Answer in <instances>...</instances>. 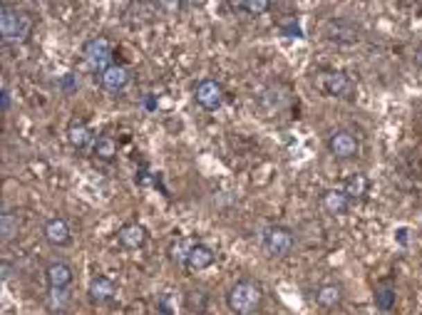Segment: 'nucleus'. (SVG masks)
Wrapping results in <instances>:
<instances>
[{"label":"nucleus","mask_w":422,"mask_h":315,"mask_svg":"<svg viewBox=\"0 0 422 315\" xmlns=\"http://www.w3.org/2000/svg\"><path fill=\"white\" fill-rule=\"evenodd\" d=\"M92 154L102 161H112L114 154H117V142H114L112 137H107V134H105V137H97L95 144H92Z\"/></svg>","instance_id":"obj_21"},{"label":"nucleus","mask_w":422,"mask_h":315,"mask_svg":"<svg viewBox=\"0 0 422 315\" xmlns=\"http://www.w3.org/2000/svg\"><path fill=\"white\" fill-rule=\"evenodd\" d=\"M60 87L65 89V92H72L78 84H75V78H72V75H65V78H62V82H60Z\"/></svg>","instance_id":"obj_26"},{"label":"nucleus","mask_w":422,"mask_h":315,"mask_svg":"<svg viewBox=\"0 0 422 315\" xmlns=\"http://www.w3.org/2000/svg\"><path fill=\"white\" fill-rule=\"evenodd\" d=\"M318 87L331 97H348L353 84L343 72H323L321 78H318Z\"/></svg>","instance_id":"obj_7"},{"label":"nucleus","mask_w":422,"mask_h":315,"mask_svg":"<svg viewBox=\"0 0 422 315\" xmlns=\"http://www.w3.org/2000/svg\"><path fill=\"white\" fill-rule=\"evenodd\" d=\"M343 191L348 194L351 199H360L368 194V179L363 177V174H353L348 181L343 184Z\"/></svg>","instance_id":"obj_22"},{"label":"nucleus","mask_w":422,"mask_h":315,"mask_svg":"<svg viewBox=\"0 0 422 315\" xmlns=\"http://www.w3.org/2000/svg\"><path fill=\"white\" fill-rule=\"evenodd\" d=\"M117 238L119 244L127 246V249H139V246H144V241H147V231H144V226H139V224H125V226L119 228Z\"/></svg>","instance_id":"obj_15"},{"label":"nucleus","mask_w":422,"mask_h":315,"mask_svg":"<svg viewBox=\"0 0 422 315\" xmlns=\"http://www.w3.org/2000/svg\"><path fill=\"white\" fill-rule=\"evenodd\" d=\"M0 109H3V112H8V109H10V92H8V89H3V92H0Z\"/></svg>","instance_id":"obj_25"},{"label":"nucleus","mask_w":422,"mask_h":315,"mask_svg":"<svg viewBox=\"0 0 422 315\" xmlns=\"http://www.w3.org/2000/svg\"><path fill=\"white\" fill-rule=\"evenodd\" d=\"M375 305L380 310H390L395 305V288L390 286H380L375 291Z\"/></svg>","instance_id":"obj_23"},{"label":"nucleus","mask_w":422,"mask_h":315,"mask_svg":"<svg viewBox=\"0 0 422 315\" xmlns=\"http://www.w3.org/2000/svg\"><path fill=\"white\" fill-rule=\"evenodd\" d=\"M42 233H45V241H48L50 246H55V249H62V246H67L72 241V233H70V226H67V221L58 219V216L45 224Z\"/></svg>","instance_id":"obj_8"},{"label":"nucleus","mask_w":422,"mask_h":315,"mask_svg":"<svg viewBox=\"0 0 422 315\" xmlns=\"http://www.w3.org/2000/svg\"><path fill=\"white\" fill-rule=\"evenodd\" d=\"M20 226H23V221H20V214H15V211H6L0 216V238H3V244H10L12 238L20 233Z\"/></svg>","instance_id":"obj_17"},{"label":"nucleus","mask_w":422,"mask_h":315,"mask_svg":"<svg viewBox=\"0 0 422 315\" xmlns=\"http://www.w3.org/2000/svg\"><path fill=\"white\" fill-rule=\"evenodd\" d=\"M67 139H70L72 147L82 149L92 142V132H89V127L85 125V122H72V125L67 127Z\"/></svg>","instance_id":"obj_20"},{"label":"nucleus","mask_w":422,"mask_h":315,"mask_svg":"<svg viewBox=\"0 0 422 315\" xmlns=\"http://www.w3.org/2000/svg\"><path fill=\"white\" fill-rule=\"evenodd\" d=\"M87 293L92 303H107V300L114 298V293H117V286H114L109 278H105V276H97V278L89 280Z\"/></svg>","instance_id":"obj_10"},{"label":"nucleus","mask_w":422,"mask_h":315,"mask_svg":"<svg viewBox=\"0 0 422 315\" xmlns=\"http://www.w3.org/2000/svg\"><path fill=\"white\" fill-rule=\"evenodd\" d=\"M261 286L254 280H238L231 291L226 293V305L234 315H254L261 308Z\"/></svg>","instance_id":"obj_1"},{"label":"nucleus","mask_w":422,"mask_h":315,"mask_svg":"<svg viewBox=\"0 0 422 315\" xmlns=\"http://www.w3.org/2000/svg\"><path fill=\"white\" fill-rule=\"evenodd\" d=\"M238 8H244V10H249V12H266L268 8H271V3L268 0H249V3H238Z\"/></svg>","instance_id":"obj_24"},{"label":"nucleus","mask_w":422,"mask_h":315,"mask_svg":"<svg viewBox=\"0 0 422 315\" xmlns=\"http://www.w3.org/2000/svg\"><path fill=\"white\" fill-rule=\"evenodd\" d=\"M328 152L338 159H353V156L360 154V142L348 129H338L328 137Z\"/></svg>","instance_id":"obj_5"},{"label":"nucleus","mask_w":422,"mask_h":315,"mask_svg":"<svg viewBox=\"0 0 422 315\" xmlns=\"http://www.w3.org/2000/svg\"><path fill=\"white\" fill-rule=\"evenodd\" d=\"M214 261H216L214 249H211V246H206V244H197L194 249H191L189 261H186V268H189V271H204V268H209Z\"/></svg>","instance_id":"obj_13"},{"label":"nucleus","mask_w":422,"mask_h":315,"mask_svg":"<svg viewBox=\"0 0 422 315\" xmlns=\"http://www.w3.org/2000/svg\"><path fill=\"white\" fill-rule=\"evenodd\" d=\"M194 246H197V241H191V238H177V241L169 246V258H172L174 263H179V266H186Z\"/></svg>","instance_id":"obj_19"},{"label":"nucleus","mask_w":422,"mask_h":315,"mask_svg":"<svg viewBox=\"0 0 422 315\" xmlns=\"http://www.w3.org/2000/svg\"><path fill=\"white\" fill-rule=\"evenodd\" d=\"M82 57L87 62V67L92 72H105L107 67H112V45H109L107 37H92V40L85 42Z\"/></svg>","instance_id":"obj_3"},{"label":"nucleus","mask_w":422,"mask_h":315,"mask_svg":"<svg viewBox=\"0 0 422 315\" xmlns=\"http://www.w3.org/2000/svg\"><path fill=\"white\" fill-rule=\"evenodd\" d=\"M30 33V18L23 10L12 6H3L0 8V37L6 42H15L23 40Z\"/></svg>","instance_id":"obj_2"},{"label":"nucleus","mask_w":422,"mask_h":315,"mask_svg":"<svg viewBox=\"0 0 422 315\" xmlns=\"http://www.w3.org/2000/svg\"><path fill=\"white\" fill-rule=\"evenodd\" d=\"M194 97H197V102L204 109L214 112V109H219L224 105V87L216 80H202L197 84V89H194Z\"/></svg>","instance_id":"obj_6"},{"label":"nucleus","mask_w":422,"mask_h":315,"mask_svg":"<svg viewBox=\"0 0 422 315\" xmlns=\"http://www.w3.org/2000/svg\"><path fill=\"white\" fill-rule=\"evenodd\" d=\"M281 28L285 30V33H291V35H296V37H301V28H298L296 23H281Z\"/></svg>","instance_id":"obj_27"},{"label":"nucleus","mask_w":422,"mask_h":315,"mask_svg":"<svg viewBox=\"0 0 422 315\" xmlns=\"http://www.w3.org/2000/svg\"><path fill=\"white\" fill-rule=\"evenodd\" d=\"M45 278H48L50 288H67L72 283V268L62 261L50 263L48 271H45Z\"/></svg>","instance_id":"obj_14"},{"label":"nucleus","mask_w":422,"mask_h":315,"mask_svg":"<svg viewBox=\"0 0 422 315\" xmlns=\"http://www.w3.org/2000/svg\"><path fill=\"white\" fill-rule=\"evenodd\" d=\"M100 82L107 92H122L130 84V70L122 65H112L100 75Z\"/></svg>","instance_id":"obj_9"},{"label":"nucleus","mask_w":422,"mask_h":315,"mask_svg":"<svg viewBox=\"0 0 422 315\" xmlns=\"http://www.w3.org/2000/svg\"><path fill=\"white\" fill-rule=\"evenodd\" d=\"M3 278H10V266H8V263H6V266H3Z\"/></svg>","instance_id":"obj_28"},{"label":"nucleus","mask_w":422,"mask_h":315,"mask_svg":"<svg viewBox=\"0 0 422 315\" xmlns=\"http://www.w3.org/2000/svg\"><path fill=\"white\" fill-rule=\"evenodd\" d=\"M45 305H48L50 313H65L70 308V293H67V288H50L48 296H45Z\"/></svg>","instance_id":"obj_18"},{"label":"nucleus","mask_w":422,"mask_h":315,"mask_svg":"<svg viewBox=\"0 0 422 315\" xmlns=\"http://www.w3.org/2000/svg\"><path fill=\"white\" fill-rule=\"evenodd\" d=\"M258 105H261L268 114L281 112V109L288 105V92H285L283 87H268L263 89L261 97H258Z\"/></svg>","instance_id":"obj_12"},{"label":"nucleus","mask_w":422,"mask_h":315,"mask_svg":"<svg viewBox=\"0 0 422 315\" xmlns=\"http://www.w3.org/2000/svg\"><path fill=\"white\" fill-rule=\"evenodd\" d=\"M351 201L353 199L348 197L343 189H328L326 194H323V208L333 216H343L345 211L351 208Z\"/></svg>","instance_id":"obj_11"},{"label":"nucleus","mask_w":422,"mask_h":315,"mask_svg":"<svg viewBox=\"0 0 422 315\" xmlns=\"http://www.w3.org/2000/svg\"><path fill=\"white\" fill-rule=\"evenodd\" d=\"M293 244H296V238L285 226H268L263 231V246L271 256H288L293 251Z\"/></svg>","instance_id":"obj_4"},{"label":"nucleus","mask_w":422,"mask_h":315,"mask_svg":"<svg viewBox=\"0 0 422 315\" xmlns=\"http://www.w3.org/2000/svg\"><path fill=\"white\" fill-rule=\"evenodd\" d=\"M315 300H318V305L321 308H338L340 300H343V291H340V286H335V283H326V286H321L318 291H315Z\"/></svg>","instance_id":"obj_16"}]
</instances>
